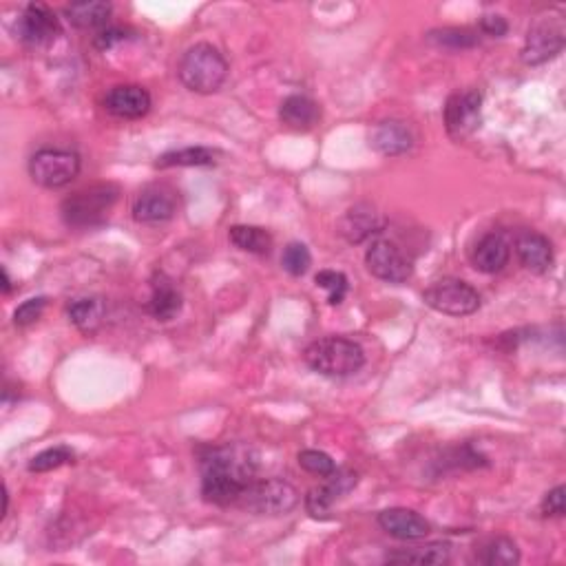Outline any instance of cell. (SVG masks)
Returning <instances> with one entry per match:
<instances>
[{
  "label": "cell",
  "instance_id": "cell-15",
  "mask_svg": "<svg viewBox=\"0 0 566 566\" xmlns=\"http://www.w3.org/2000/svg\"><path fill=\"white\" fill-rule=\"evenodd\" d=\"M104 109L120 120H138L151 111V93L140 85H118L104 96Z\"/></svg>",
  "mask_w": 566,
  "mask_h": 566
},
{
  "label": "cell",
  "instance_id": "cell-31",
  "mask_svg": "<svg viewBox=\"0 0 566 566\" xmlns=\"http://www.w3.org/2000/svg\"><path fill=\"white\" fill-rule=\"evenodd\" d=\"M314 281H317L319 288L328 290L330 306H339V303H343L345 295H348V288H350L348 277H345L339 270H321L319 275L314 277Z\"/></svg>",
  "mask_w": 566,
  "mask_h": 566
},
{
  "label": "cell",
  "instance_id": "cell-5",
  "mask_svg": "<svg viewBox=\"0 0 566 566\" xmlns=\"http://www.w3.org/2000/svg\"><path fill=\"white\" fill-rule=\"evenodd\" d=\"M566 45V23L562 12L549 9L547 14H540L533 20L527 31V40L522 47L524 65H542V62L553 60Z\"/></svg>",
  "mask_w": 566,
  "mask_h": 566
},
{
  "label": "cell",
  "instance_id": "cell-8",
  "mask_svg": "<svg viewBox=\"0 0 566 566\" xmlns=\"http://www.w3.org/2000/svg\"><path fill=\"white\" fill-rule=\"evenodd\" d=\"M423 301L447 317H469L480 308V295L463 279H440L423 292Z\"/></svg>",
  "mask_w": 566,
  "mask_h": 566
},
{
  "label": "cell",
  "instance_id": "cell-25",
  "mask_svg": "<svg viewBox=\"0 0 566 566\" xmlns=\"http://www.w3.org/2000/svg\"><path fill=\"white\" fill-rule=\"evenodd\" d=\"M217 162V151L208 146H186V149L169 151L157 157V169H173V166H213Z\"/></svg>",
  "mask_w": 566,
  "mask_h": 566
},
{
  "label": "cell",
  "instance_id": "cell-35",
  "mask_svg": "<svg viewBox=\"0 0 566 566\" xmlns=\"http://www.w3.org/2000/svg\"><path fill=\"white\" fill-rule=\"evenodd\" d=\"M129 38V31L127 29H122V27H104V29H100L98 34H96V38H93V45H96L98 49H102V51H107V49H111V47H115V45H120V43H124V40Z\"/></svg>",
  "mask_w": 566,
  "mask_h": 566
},
{
  "label": "cell",
  "instance_id": "cell-30",
  "mask_svg": "<svg viewBox=\"0 0 566 566\" xmlns=\"http://www.w3.org/2000/svg\"><path fill=\"white\" fill-rule=\"evenodd\" d=\"M281 266L292 277H303L312 266V255L306 244L301 241H292L286 248H283L281 255Z\"/></svg>",
  "mask_w": 566,
  "mask_h": 566
},
{
  "label": "cell",
  "instance_id": "cell-28",
  "mask_svg": "<svg viewBox=\"0 0 566 566\" xmlns=\"http://www.w3.org/2000/svg\"><path fill=\"white\" fill-rule=\"evenodd\" d=\"M427 40L436 47L445 49H471L480 45V38L471 29H460V27H445V29H434L427 34Z\"/></svg>",
  "mask_w": 566,
  "mask_h": 566
},
{
  "label": "cell",
  "instance_id": "cell-13",
  "mask_svg": "<svg viewBox=\"0 0 566 566\" xmlns=\"http://www.w3.org/2000/svg\"><path fill=\"white\" fill-rule=\"evenodd\" d=\"M356 482H359V474H356V471L337 469L332 476H328V482L308 491L306 511L312 518H326L332 507L356 487Z\"/></svg>",
  "mask_w": 566,
  "mask_h": 566
},
{
  "label": "cell",
  "instance_id": "cell-7",
  "mask_svg": "<svg viewBox=\"0 0 566 566\" xmlns=\"http://www.w3.org/2000/svg\"><path fill=\"white\" fill-rule=\"evenodd\" d=\"M80 173V155L67 149H40L29 157V177L43 188H62Z\"/></svg>",
  "mask_w": 566,
  "mask_h": 566
},
{
  "label": "cell",
  "instance_id": "cell-16",
  "mask_svg": "<svg viewBox=\"0 0 566 566\" xmlns=\"http://www.w3.org/2000/svg\"><path fill=\"white\" fill-rule=\"evenodd\" d=\"M511 259V244L502 233H487L482 235L476 246L471 248V264L478 272L485 275H496L509 264Z\"/></svg>",
  "mask_w": 566,
  "mask_h": 566
},
{
  "label": "cell",
  "instance_id": "cell-33",
  "mask_svg": "<svg viewBox=\"0 0 566 566\" xmlns=\"http://www.w3.org/2000/svg\"><path fill=\"white\" fill-rule=\"evenodd\" d=\"M47 308V297H34V299H27L20 303L14 312V323L20 328L31 326V323H36L40 317H43V312Z\"/></svg>",
  "mask_w": 566,
  "mask_h": 566
},
{
  "label": "cell",
  "instance_id": "cell-27",
  "mask_svg": "<svg viewBox=\"0 0 566 566\" xmlns=\"http://www.w3.org/2000/svg\"><path fill=\"white\" fill-rule=\"evenodd\" d=\"M478 560L489 566H513L520 562V549L511 538L498 536L482 544Z\"/></svg>",
  "mask_w": 566,
  "mask_h": 566
},
{
  "label": "cell",
  "instance_id": "cell-18",
  "mask_svg": "<svg viewBox=\"0 0 566 566\" xmlns=\"http://www.w3.org/2000/svg\"><path fill=\"white\" fill-rule=\"evenodd\" d=\"M516 253L520 264L529 272L544 275L553 268V246L551 241L536 233V230H522L516 237Z\"/></svg>",
  "mask_w": 566,
  "mask_h": 566
},
{
  "label": "cell",
  "instance_id": "cell-36",
  "mask_svg": "<svg viewBox=\"0 0 566 566\" xmlns=\"http://www.w3.org/2000/svg\"><path fill=\"white\" fill-rule=\"evenodd\" d=\"M480 31L491 38H502L509 31V23L500 14H485L480 18Z\"/></svg>",
  "mask_w": 566,
  "mask_h": 566
},
{
  "label": "cell",
  "instance_id": "cell-3",
  "mask_svg": "<svg viewBox=\"0 0 566 566\" xmlns=\"http://www.w3.org/2000/svg\"><path fill=\"white\" fill-rule=\"evenodd\" d=\"M308 368L332 379H343L352 376L363 368L365 352L356 341L345 337H326L308 345L306 354Z\"/></svg>",
  "mask_w": 566,
  "mask_h": 566
},
{
  "label": "cell",
  "instance_id": "cell-1",
  "mask_svg": "<svg viewBox=\"0 0 566 566\" xmlns=\"http://www.w3.org/2000/svg\"><path fill=\"white\" fill-rule=\"evenodd\" d=\"M259 456L250 445L228 443L208 447L199 456L202 496L217 507L237 505L244 491L257 480Z\"/></svg>",
  "mask_w": 566,
  "mask_h": 566
},
{
  "label": "cell",
  "instance_id": "cell-23",
  "mask_svg": "<svg viewBox=\"0 0 566 566\" xmlns=\"http://www.w3.org/2000/svg\"><path fill=\"white\" fill-rule=\"evenodd\" d=\"M452 558V547L447 542H429L425 547L398 549L387 555L390 564H416V566H440Z\"/></svg>",
  "mask_w": 566,
  "mask_h": 566
},
{
  "label": "cell",
  "instance_id": "cell-26",
  "mask_svg": "<svg viewBox=\"0 0 566 566\" xmlns=\"http://www.w3.org/2000/svg\"><path fill=\"white\" fill-rule=\"evenodd\" d=\"M230 244L237 246L244 253H253V255H268L272 248V237L266 228L259 226H233L228 233Z\"/></svg>",
  "mask_w": 566,
  "mask_h": 566
},
{
  "label": "cell",
  "instance_id": "cell-2",
  "mask_svg": "<svg viewBox=\"0 0 566 566\" xmlns=\"http://www.w3.org/2000/svg\"><path fill=\"white\" fill-rule=\"evenodd\" d=\"M177 76L188 91L199 93V96H211L224 87L228 78V60L217 47L197 43L184 51Z\"/></svg>",
  "mask_w": 566,
  "mask_h": 566
},
{
  "label": "cell",
  "instance_id": "cell-29",
  "mask_svg": "<svg viewBox=\"0 0 566 566\" xmlns=\"http://www.w3.org/2000/svg\"><path fill=\"white\" fill-rule=\"evenodd\" d=\"M73 458H76V454H73L71 447L58 445V447H51V449H45V452L36 454L29 460L27 469L31 471V474H45V471H54L62 465L73 463Z\"/></svg>",
  "mask_w": 566,
  "mask_h": 566
},
{
  "label": "cell",
  "instance_id": "cell-11",
  "mask_svg": "<svg viewBox=\"0 0 566 566\" xmlns=\"http://www.w3.org/2000/svg\"><path fill=\"white\" fill-rule=\"evenodd\" d=\"M445 127L456 140L474 133L482 122V93L476 89L456 91L445 102Z\"/></svg>",
  "mask_w": 566,
  "mask_h": 566
},
{
  "label": "cell",
  "instance_id": "cell-24",
  "mask_svg": "<svg viewBox=\"0 0 566 566\" xmlns=\"http://www.w3.org/2000/svg\"><path fill=\"white\" fill-rule=\"evenodd\" d=\"M113 7L104 0H87V3H71L65 7V16L78 29H104L109 25Z\"/></svg>",
  "mask_w": 566,
  "mask_h": 566
},
{
  "label": "cell",
  "instance_id": "cell-21",
  "mask_svg": "<svg viewBox=\"0 0 566 566\" xmlns=\"http://www.w3.org/2000/svg\"><path fill=\"white\" fill-rule=\"evenodd\" d=\"M279 120L292 131H310L321 120V107L308 96H288L279 107Z\"/></svg>",
  "mask_w": 566,
  "mask_h": 566
},
{
  "label": "cell",
  "instance_id": "cell-9",
  "mask_svg": "<svg viewBox=\"0 0 566 566\" xmlns=\"http://www.w3.org/2000/svg\"><path fill=\"white\" fill-rule=\"evenodd\" d=\"M365 266L376 279L387 283H405L414 275V264L405 250L390 239H376L365 253Z\"/></svg>",
  "mask_w": 566,
  "mask_h": 566
},
{
  "label": "cell",
  "instance_id": "cell-34",
  "mask_svg": "<svg viewBox=\"0 0 566 566\" xmlns=\"http://www.w3.org/2000/svg\"><path fill=\"white\" fill-rule=\"evenodd\" d=\"M564 494H566V489L560 485V487H555L551 489L547 496H544L542 500V505H540V511H542V516H547V518H562L564 516V511H566V500H564Z\"/></svg>",
  "mask_w": 566,
  "mask_h": 566
},
{
  "label": "cell",
  "instance_id": "cell-32",
  "mask_svg": "<svg viewBox=\"0 0 566 566\" xmlns=\"http://www.w3.org/2000/svg\"><path fill=\"white\" fill-rule=\"evenodd\" d=\"M297 460L308 474L319 478H328L337 471V463L326 452H319V449H303Z\"/></svg>",
  "mask_w": 566,
  "mask_h": 566
},
{
  "label": "cell",
  "instance_id": "cell-37",
  "mask_svg": "<svg viewBox=\"0 0 566 566\" xmlns=\"http://www.w3.org/2000/svg\"><path fill=\"white\" fill-rule=\"evenodd\" d=\"M3 292H5V295H9V292H12V279H9L7 268H3Z\"/></svg>",
  "mask_w": 566,
  "mask_h": 566
},
{
  "label": "cell",
  "instance_id": "cell-4",
  "mask_svg": "<svg viewBox=\"0 0 566 566\" xmlns=\"http://www.w3.org/2000/svg\"><path fill=\"white\" fill-rule=\"evenodd\" d=\"M118 186L96 184L85 191L73 193L60 206L62 219L69 228H93L109 217L111 208L118 202Z\"/></svg>",
  "mask_w": 566,
  "mask_h": 566
},
{
  "label": "cell",
  "instance_id": "cell-17",
  "mask_svg": "<svg viewBox=\"0 0 566 566\" xmlns=\"http://www.w3.org/2000/svg\"><path fill=\"white\" fill-rule=\"evenodd\" d=\"M370 144L376 153L385 157H398L412 151L414 133L401 120H383L370 131Z\"/></svg>",
  "mask_w": 566,
  "mask_h": 566
},
{
  "label": "cell",
  "instance_id": "cell-12",
  "mask_svg": "<svg viewBox=\"0 0 566 566\" xmlns=\"http://www.w3.org/2000/svg\"><path fill=\"white\" fill-rule=\"evenodd\" d=\"M60 34V20L43 3H31L16 20V38L29 47H43Z\"/></svg>",
  "mask_w": 566,
  "mask_h": 566
},
{
  "label": "cell",
  "instance_id": "cell-10",
  "mask_svg": "<svg viewBox=\"0 0 566 566\" xmlns=\"http://www.w3.org/2000/svg\"><path fill=\"white\" fill-rule=\"evenodd\" d=\"M177 208H180V195L169 184L146 186L133 202V219L138 224H164L171 222Z\"/></svg>",
  "mask_w": 566,
  "mask_h": 566
},
{
  "label": "cell",
  "instance_id": "cell-22",
  "mask_svg": "<svg viewBox=\"0 0 566 566\" xmlns=\"http://www.w3.org/2000/svg\"><path fill=\"white\" fill-rule=\"evenodd\" d=\"M107 306L100 297H76L67 303V317L82 334L98 332L104 323Z\"/></svg>",
  "mask_w": 566,
  "mask_h": 566
},
{
  "label": "cell",
  "instance_id": "cell-6",
  "mask_svg": "<svg viewBox=\"0 0 566 566\" xmlns=\"http://www.w3.org/2000/svg\"><path fill=\"white\" fill-rule=\"evenodd\" d=\"M246 511L257 516H286L299 505V494L290 482L281 478L255 480L237 502Z\"/></svg>",
  "mask_w": 566,
  "mask_h": 566
},
{
  "label": "cell",
  "instance_id": "cell-14",
  "mask_svg": "<svg viewBox=\"0 0 566 566\" xmlns=\"http://www.w3.org/2000/svg\"><path fill=\"white\" fill-rule=\"evenodd\" d=\"M376 520H379V527L387 533V536L403 542L423 540L429 536V531H432V524H429L421 513L405 507L385 509L379 513V518Z\"/></svg>",
  "mask_w": 566,
  "mask_h": 566
},
{
  "label": "cell",
  "instance_id": "cell-19",
  "mask_svg": "<svg viewBox=\"0 0 566 566\" xmlns=\"http://www.w3.org/2000/svg\"><path fill=\"white\" fill-rule=\"evenodd\" d=\"M339 233L350 241V244H361L372 235H379L383 222L376 208L370 204H356L341 219Z\"/></svg>",
  "mask_w": 566,
  "mask_h": 566
},
{
  "label": "cell",
  "instance_id": "cell-20",
  "mask_svg": "<svg viewBox=\"0 0 566 566\" xmlns=\"http://www.w3.org/2000/svg\"><path fill=\"white\" fill-rule=\"evenodd\" d=\"M184 297L182 292L177 290L173 279H169L160 272L155 275L151 283V299H149V312L151 317L157 321H173L177 314L182 312Z\"/></svg>",
  "mask_w": 566,
  "mask_h": 566
}]
</instances>
